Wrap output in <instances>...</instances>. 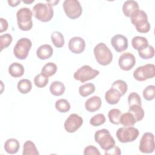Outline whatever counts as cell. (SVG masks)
<instances>
[{"label":"cell","instance_id":"cell-1","mask_svg":"<svg viewBox=\"0 0 155 155\" xmlns=\"http://www.w3.org/2000/svg\"><path fill=\"white\" fill-rule=\"evenodd\" d=\"M130 18L132 24L138 32L146 33L150 31V24L148 21L147 15L144 11L138 9L133 12Z\"/></svg>","mask_w":155,"mask_h":155},{"label":"cell","instance_id":"cell-2","mask_svg":"<svg viewBox=\"0 0 155 155\" xmlns=\"http://www.w3.org/2000/svg\"><path fill=\"white\" fill-rule=\"evenodd\" d=\"M94 54L96 61L100 65H109L113 60V54L110 48L103 42L97 44L94 48Z\"/></svg>","mask_w":155,"mask_h":155},{"label":"cell","instance_id":"cell-3","mask_svg":"<svg viewBox=\"0 0 155 155\" xmlns=\"http://www.w3.org/2000/svg\"><path fill=\"white\" fill-rule=\"evenodd\" d=\"M33 12L36 19L44 22L50 21L54 15L52 5L47 2H39L33 7Z\"/></svg>","mask_w":155,"mask_h":155},{"label":"cell","instance_id":"cell-4","mask_svg":"<svg viewBox=\"0 0 155 155\" xmlns=\"http://www.w3.org/2000/svg\"><path fill=\"white\" fill-rule=\"evenodd\" d=\"M33 13L27 7L19 9L16 13V18L18 27L22 31H28L33 27Z\"/></svg>","mask_w":155,"mask_h":155},{"label":"cell","instance_id":"cell-5","mask_svg":"<svg viewBox=\"0 0 155 155\" xmlns=\"http://www.w3.org/2000/svg\"><path fill=\"white\" fill-rule=\"evenodd\" d=\"M94 140L100 147L107 151L115 145V140L107 129H101L96 131L94 134Z\"/></svg>","mask_w":155,"mask_h":155},{"label":"cell","instance_id":"cell-6","mask_svg":"<svg viewBox=\"0 0 155 155\" xmlns=\"http://www.w3.org/2000/svg\"><path fill=\"white\" fill-rule=\"evenodd\" d=\"M139 131L137 128L133 127L119 128L116 133L118 140L121 143L133 142L139 136Z\"/></svg>","mask_w":155,"mask_h":155},{"label":"cell","instance_id":"cell-7","mask_svg":"<svg viewBox=\"0 0 155 155\" xmlns=\"http://www.w3.org/2000/svg\"><path fill=\"white\" fill-rule=\"evenodd\" d=\"M63 8L67 16L70 19H75L81 16L82 8L79 1L65 0L63 2Z\"/></svg>","mask_w":155,"mask_h":155},{"label":"cell","instance_id":"cell-8","mask_svg":"<svg viewBox=\"0 0 155 155\" xmlns=\"http://www.w3.org/2000/svg\"><path fill=\"white\" fill-rule=\"evenodd\" d=\"M31 42L29 39L27 38H22L19 39L14 47V55L19 59H25L31 49Z\"/></svg>","mask_w":155,"mask_h":155},{"label":"cell","instance_id":"cell-9","mask_svg":"<svg viewBox=\"0 0 155 155\" xmlns=\"http://www.w3.org/2000/svg\"><path fill=\"white\" fill-rule=\"evenodd\" d=\"M154 76L155 66L153 64L139 66L133 72V77L138 81H144L154 78Z\"/></svg>","mask_w":155,"mask_h":155},{"label":"cell","instance_id":"cell-10","mask_svg":"<svg viewBox=\"0 0 155 155\" xmlns=\"http://www.w3.org/2000/svg\"><path fill=\"white\" fill-rule=\"evenodd\" d=\"M99 74V71L98 70L92 68L89 65H85L75 71L73 77L76 80L79 81L81 82H85L94 79Z\"/></svg>","mask_w":155,"mask_h":155},{"label":"cell","instance_id":"cell-11","mask_svg":"<svg viewBox=\"0 0 155 155\" xmlns=\"http://www.w3.org/2000/svg\"><path fill=\"white\" fill-rule=\"evenodd\" d=\"M154 136L151 133H145L140 140L139 149L143 153H151L154 150Z\"/></svg>","mask_w":155,"mask_h":155},{"label":"cell","instance_id":"cell-12","mask_svg":"<svg viewBox=\"0 0 155 155\" xmlns=\"http://www.w3.org/2000/svg\"><path fill=\"white\" fill-rule=\"evenodd\" d=\"M82 118L77 114H71L64 122L65 130L70 133L76 131L82 125Z\"/></svg>","mask_w":155,"mask_h":155},{"label":"cell","instance_id":"cell-13","mask_svg":"<svg viewBox=\"0 0 155 155\" xmlns=\"http://www.w3.org/2000/svg\"><path fill=\"white\" fill-rule=\"evenodd\" d=\"M118 63L122 70L124 71H129L136 64V58L132 53L125 52L120 56Z\"/></svg>","mask_w":155,"mask_h":155},{"label":"cell","instance_id":"cell-14","mask_svg":"<svg viewBox=\"0 0 155 155\" xmlns=\"http://www.w3.org/2000/svg\"><path fill=\"white\" fill-rule=\"evenodd\" d=\"M111 44L117 52H122L128 48L127 38L122 35H116L111 39Z\"/></svg>","mask_w":155,"mask_h":155},{"label":"cell","instance_id":"cell-15","mask_svg":"<svg viewBox=\"0 0 155 155\" xmlns=\"http://www.w3.org/2000/svg\"><path fill=\"white\" fill-rule=\"evenodd\" d=\"M85 48V42L81 37H73L68 42V48L73 53L80 54L84 51Z\"/></svg>","mask_w":155,"mask_h":155},{"label":"cell","instance_id":"cell-16","mask_svg":"<svg viewBox=\"0 0 155 155\" xmlns=\"http://www.w3.org/2000/svg\"><path fill=\"white\" fill-rule=\"evenodd\" d=\"M101 104L102 101L100 97L93 96L85 101V107L88 111L93 113L98 110L101 108Z\"/></svg>","mask_w":155,"mask_h":155},{"label":"cell","instance_id":"cell-17","mask_svg":"<svg viewBox=\"0 0 155 155\" xmlns=\"http://www.w3.org/2000/svg\"><path fill=\"white\" fill-rule=\"evenodd\" d=\"M53 53L52 47L48 44H44L41 45L36 51V55L38 58L42 60L50 58Z\"/></svg>","mask_w":155,"mask_h":155},{"label":"cell","instance_id":"cell-18","mask_svg":"<svg viewBox=\"0 0 155 155\" xmlns=\"http://www.w3.org/2000/svg\"><path fill=\"white\" fill-rule=\"evenodd\" d=\"M121 96V94L117 90L111 87L105 93V99L108 104L114 105L119 102Z\"/></svg>","mask_w":155,"mask_h":155},{"label":"cell","instance_id":"cell-19","mask_svg":"<svg viewBox=\"0 0 155 155\" xmlns=\"http://www.w3.org/2000/svg\"><path fill=\"white\" fill-rule=\"evenodd\" d=\"M138 9H139L138 3L133 0H128L125 1L122 5L123 13L128 18H130L131 13Z\"/></svg>","mask_w":155,"mask_h":155},{"label":"cell","instance_id":"cell-20","mask_svg":"<svg viewBox=\"0 0 155 155\" xmlns=\"http://www.w3.org/2000/svg\"><path fill=\"white\" fill-rule=\"evenodd\" d=\"M20 147L19 142L18 140L11 138L7 139L4 143V150L8 154L16 153Z\"/></svg>","mask_w":155,"mask_h":155},{"label":"cell","instance_id":"cell-21","mask_svg":"<svg viewBox=\"0 0 155 155\" xmlns=\"http://www.w3.org/2000/svg\"><path fill=\"white\" fill-rule=\"evenodd\" d=\"M131 45L133 48L139 51L143 50L148 45V41L145 37L136 36L133 37L132 39Z\"/></svg>","mask_w":155,"mask_h":155},{"label":"cell","instance_id":"cell-22","mask_svg":"<svg viewBox=\"0 0 155 155\" xmlns=\"http://www.w3.org/2000/svg\"><path fill=\"white\" fill-rule=\"evenodd\" d=\"M8 73L12 77L19 78L24 74V68L22 64L18 62H13L8 67Z\"/></svg>","mask_w":155,"mask_h":155},{"label":"cell","instance_id":"cell-23","mask_svg":"<svg viewBox=\"0 0 155 155\" xmlns=\"http://www.w3.org/2000/svg\"><path fill=\"white\" fill-rule=\"evenodd\" d=\"M65 90L64 84L60 81H53L50 86V91L53 96H59L62 95Z\"/></svg>","mask_w":155,"mask_h":155},{"label":"cell","instance_id":"cell-24","mask_svg":"<svg viewBox=\"0 0 155 155\" xmlns=\"http://www.w3.org/2000/svg\"><path fill=\"white\" fill-rule=\"evenodd\" d=\"M128 111L133 114L136 122L140 121L144 117V110L140 105H133L129 106V110Z\"/></svg>","mask_w":155,"mask_h":155},{"label":"cell","instance_id":"cell-25","mask_svg":"<svg viewBox=\"0 0 155 155\" xmlns=\"http://www.w3.org/2000/svg\"><path fill=\"white\" fill-rule=\"evenodd\" d=\"M35 144L31 140H27L23 145V155H39Z\"/></svg>","mask_w":155,"mask_h":155},{"label":"cell","instance_id":"cell-26","mask_svg":"<svg viewBox=\"0 0 155 155\" xmlns=\"http://www.w3.org/2000/svg\"><path fill=\"white\" fill-rule=\"evenodd\" d=\"M136 122L134 116L130 112L122 114L120 118V124L125 127H133Z\"/></svg>","mask_w":155,"mask_h":155},{"label":"cell","instance_id":"cell-27","mask_svg":"<svg viewBox=\"0 0 155 155\" xmlns=\"http://www.w3.org/2000/svg\"><path fill=\"white\" fill-rule=\"evenodd\" d=\"M18 91L22 94H27L29 93L32 88V84L29 79H23L20 80L17 85Z\"/></svg>","mask_w":155,"mask_h":155},{"label":"cell","instance_id":"cell-28","mask_svg":"<svg viewBox=\"0 0 155 155\" xmlns=\"http://www.w3.org/2000/svg\"><path fill=\"white\" fill-rule=\"evenodd\" d=\"M51 39L54 45L57 48H61L64 45L65 41L64 36L59 31H53L51 35Z\"/></svg>","mask_w":155,"mask_h":155},{"label":"cell","instance_id":"cell-29","mask_svg":"<svg viewBox=\"0 0 155 155\" xmlns=\"http://www.w3.org/2000/svg\"><path fill=\"white\" fill-rule=\"evenodd\" d=\"M95 91V86L92 83H87L82 85L79 88V93L82 97H87L93 93Z\"/></svg>","mask_w":155,"mask_h":155},{"label":"cell","instance_id":"cell-30","mask_svg":"<svg viewBox=\"0 0 155 155\" xmlns=\"http://www.w3.org/2000/svg\"><path fill=\"white\" fill-rule=\"evenodd\" d=\"M57 65L53 62H48L42 68L41 73L48 78L54 75L57 71Z\"/></svg>","mask_w":155,"mask_h":155},{"label":"cell","instance_id":"cell-31","mask_svg":"<svg viewBox=\"0 0 155 155\" xmlns=\"http://www.w3.org/2000/svg\"><path fill=\"white\" fill-rule=\"evenodd\" d=\"M122 115V112L117 108L111 109L108 113V116L111 123L118 125L120 124V118Z\"/></svg>","mask_w":155,"mask_h":155},{"label":"cell","instance_id":"cell-32","mask_svg":"<svg viewBox=\"0 0 155 155\" xmlns=\"http://www.w3.org/2000/svg\"><path fill=\"white\" fill-rule=\"evenodd\" d=\"M70 103L65 99H58L55 103V108L60 113L68 112L70 110Z\"/></svg>","mask_w":155,"mask_h":155},{"label":"cell","instance_id":"cell-33","mask_svg":"<svg viewBox=\"0 0 155 155\" xmlns=\"http://www.w3.org/2000/svg\"><path fill=\"white\" fill-rule=\"evenodd\" d=\"M139 56L143 59H148L154 57V49L152 45H148L147 47L138 51Z\"/></svg>","mask_w":155,"mask_h":155},{"label":"cell","instance_id":"cell-34","mask_svg":"<svg viewBox=\"0 0 155 155\" xmlns=\"http://www.w3.org/2000/svg\"><path fill=\"white\" fill-rule=\"evenodd\" d=\"M111 87H113L117 90L120 93L121 96L124 95L128 90V85L127 83L125 81L120 79H118L114 81Z\"/></svg>","mask_w":155,"mask_h":155},{"label":"cell","instance_id":"cell-35","mask_svg":"<svg viewBox=\"0 0 155 155\" xmlns=\"http://www.w3.org/2000/svg\"><path fill=\"white\" fill-rule=\"evenodd\" d=\"M48 82V78L42 74L39 73L37 74L34 78L35 85L38 88H44L45 87Z\"/></svg>","mask_w":155,"mask_h":155},{"label":"cell","instance_id":"cell-36","mask_svg":"<svg viewBox=\"0 0 155 155\" xmlns=\"http://www.w3.org/2000/svg\"><path fill=\"white\" fill-rule=\"evenodd\" d=\"M105 117L104 114L99 113L93 116L90 120V124L93 127H98L104 124L105 122Z\"/></svg>","mask_w":155,"mask_h":155},{"label":"cell","instance_id":"cell-37","mask_svg":"<svg viewBox=\"0 0 155 155\" xmlns=\"http://www.w3.org/2000/svg\"><path fill=\"white\" fill-rule=\"evenodd\" d=\"M143 96L147 101H151L155 97V86L153 85H148L143 91Z\"/></svg>","mask_w":155,"mask_h":155},{"label":"cell","instance_id":"cell-38","mask_svg":"<svg viewBox=\"0 0 155 155\" xmlns=\"http://www.w3.org/2000/svg\"><path fill=\"white\" fill-rule=\"evenodd\" d=\"M13 40L12 36L9 33H5L0 36V47L1 50L8 47L12 43Z\"/></svg>","mask_w":155,"mask_h":155},{"label":"cell","instance_id":"cell-39","mask_svg":"<svg viewBox=\"0 0 155 155\" xmlns=\"http://www.w3.org/2000/svg\"><path fill=\"white\" fill-rule=\"evenodd\" d=\"M128 102L129 106L133 105H142L141 102V98L139 94L135 92L131 93L128 97Z\"/></svg>","mask_w":155,"mask_h":155},{"label":"cell","instance_id":"cell-40","mask_svg":"<svg viewBox=\"0 0 155 155\" xmlns=\"http://www.w3.org/2000/svg\"><path fill=\"white\" fill-rule=\"evenodd\" d=\"M84 154L88 155V154H96L100 155L101 153L99 150L93 145H88L86 147L84 150Z\"/></svg>","mask_w":155,"mask_h":155},{"label":"cell","instance_id":"cell-41","mask_svg":"<svg viewBox=\"0 0 155 155\" xmlns=\"http://www.w3.org/2000/svg\"><path fill=\"white\" fill-rule=\"evenodd\" d=\"M105 155H120L121 154V151L118 147L114 145L111 149L105 151Z\"/></svg>","mask_w":155,"mask_h":155},{"label":"cell","instance_id":"cell-42","mask_svg":"<svg viewBox=\"0 0 155 155\" xmlns=\"http://www.w3.org/2000/svg\"><path fill=\"white\" fill-rule=\"evenodd\" d=\"M0 33H2L7 30L8 22L6 19L1 18H0Z\"/></svg>","mask_w":155,"mask_h":155},{"label":"cell","instance_id":"cell-43","mask_svg":"<svg viewBox=\"0 0 155 155\" xmlns=\"http://www.w3.org/2000/svg\"><path fill=\"white\" fill-rule=\"evenodd\" d=\"M21 2V1L20 0H8L7 1V2L8 3L9 5H10L11 7H16L19 4H20Z\"/></svg>","mask_w":155,"mask_h":155},{"label":"cell","instance_id":"cell-44","mask_svg":"<svg viewBox=\"0 0 155 155\" xmlns=\"http://www.w3.org/2000/svg\"><path fill=\"white\" fill-rule=\"evenodd\" d=\"M59 1H47V2L50 4L51 5H56L57 3H59Z\"/></svg>","mask_w":155,"mask_h":155},{"label":"cell","instance_id":"cell-45","mask_svg":"<svg viewBox=\"0 0 155 155\" xmlns=\"http://www.w3.org/2000/svg\"><path fill=\"white\" fill-rule=\"evenodd\" d=\"M33 2H34V1H23V2H24V3H25V4H31V3H32Z\"/></svg>","mask_w":155,"mask_h":155}]
</instances>
